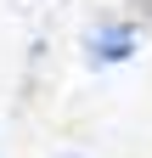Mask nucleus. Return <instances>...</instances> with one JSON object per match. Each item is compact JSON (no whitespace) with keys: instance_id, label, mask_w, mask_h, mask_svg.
I'll return each instance as SVG.
<instances>
[{"instance_id":"nucleus-1","label":"nucleus","mask_w":152,"mask_h":158,"mask_svg":"<svg viewBox=\"0 0 152 158\" xmlns=\"http://www.w3.org/2000/svg\"><path fill=\"white\" fill-rule=\"evenodd\" d=\"M85 56H90V68L130 62V56H135V28H130V23H102V28H90V40H85Z\"/></svg>"}]
</instances>
